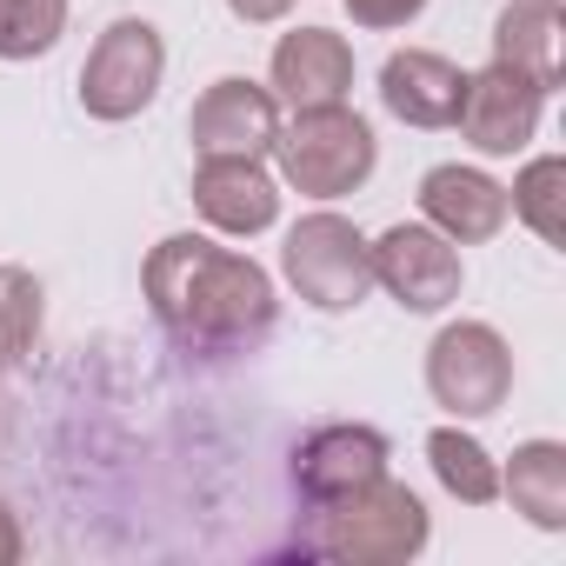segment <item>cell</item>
<instances>
[{"mask_svg":"<svg viewBox=\"0 0 566 566\" xmlns=\"http://www.w3.org/2000/svg\"><path fill=\"white\" fill-rule=\"evenodd\" d=\"M147 307L187 354H247L273 334L280 301L260 260L207 240V233H167L147 253Z\"/></svg>","mask_w":566,"mask_h":566,"instance_id":"6da1fadb","label":"cell"},{"mask_svg":"<svg viewBox=\"0 0 566 566\" xmlns=\"http://www.w3.org/2000/svg\"><path fill=\"white\" fill-rule=\"evenodd\" d=\"M427 539H433V513L394 473L354 493L314 500V520H307V553L347 559V566H407L413 553H427Z\"/></svg>","mask_w":566,"mask_h":566,"instance_id":"7a4b0ae2","label":"cell"},{"mask_svg":"<svg viewBox=\"0 0 566 566\" xmlns=\"http://www.w3.org/2000/svg\"><path fill=\"white\" fill-rule=\"evenodd\" d=\"M273 160H280V180L307 200H340L354 187H367L374 160H380V140L374 127L334 101V107H301L287 127L273 134Z\"/></svg>","mask_w":566,"mask_h":566,"instance_id":"3957f363","label":"cell"},{"mask_svg":"<svg viewBox=\"0 0 566 566\" xmlns=\"http://www.w3.org/2000/svg\"><path fill=\"white\" fill-rule=\"evenodd\" d=\"M280 273H287V287H294L307 307H321V314H354V307L374 294V247H367V233H360L347 213L321 207V213H307V220L287 227Z\"/></svg>","mask_w":566,"mask_h":566,"instance_id":"277c9868","label":"cell"},{"mask_svg":"<svg viewBox=\"0 0 566 566\" xmlns=\"http://www.w3.org/2000/svg\"><path fill=\"white\" fill-rule=\"evenodd\" d=\"M160 74H167V41H160V28L140 21V14L114 21V28L87 48V61H81V107H87V120L120 127V120L147 114L154 94H160Z\"/></svg>","mask_w":566,"mask_h":566,"instance_id":"5b68a950","label":"cell"},{"mask_svg":"<svg viewBox=\"0 0 566 566\" xmlns=\"http://www.w3.org/2000/svg\"><path fill=\"white\" fill-rule=\"evenodd\" d=\"M427 394L453 420H486L513 394V347L486 321H453L427 347Z\"/></svg>","mask_w":566,"mask_h":566,"instance_id":"8992f818","label":"cell"},{"mask_svg":"<svg viewBox=\"0 0 566 566\" xmlns=\"http://www.w3.org/2000/svg\"><path fill=\"white\" fill-rule=\"evenodd\" d=\"M367 247H374V287H387L407 314H447L460 301V280H467L460 247L427 220H400Z\"/></svg>","mask_w":566,"mask_h":566,"instance_id":"52a82bcc","label":"cell"},{"mask_svg":"<svg viewBox=\"0 0 566 566\" xmlns=\"http://www.w3.org/2000/svg\"><path fill=\"white\" fill-rule=\"evenodd\" d=\"M273 134H280V101H273V87H260V81H247V74L213 81V87L193 101V114H187V140H193L200 160H207V154L266 160V154H273Z\"/></svg>","mask_w":566,"mask_h":566,"instance_id":"ba28073f","label":"cell"},{"mask_svg":"<svg viewBox=\"0 0 566 566\" xmlns=\"http://www.w3.org/2000/svg\"><path fill=\"white\" fill-rule=\"evenodd\" d=\"M539 107H546V94L533 81H520L506 67H480V74H467V101H460L453 127L467 134L473 154L506 160V154H526V140L539 134Z\"/></svg>","mask_w":566,"mask_h":566,"instance_id":"9c48e42d","label":"cell"},{"mask_svg":"<svg viewBox=\"0 0 566 566\" xmlns=\"http://www.w3.org/2000/svg\"><path fill=\"white\" fill-rule=\"evenodd\" d=\"M273 101L280 107H334L354 94V48L334 28H294L273 41Z\"/></svg>","mask_w":566,"mask_h":566,"instance_id":"30bf717a","label":"cell"},{"mask_svg":"<svg viewBox=\"0 0 566 566\" xmlns=\"http://www.w3.org/2000/svg\"><path fill=\"white\" fill-rule=\"evenodd\" d=\"M193 213L213 227V233H233V240H253L280 220V187L260 160H233V154H207L193 167Z\"/></svg>","mask_w":566,"mask_h":566,"instance_id":"8fae6325","label":"cell"},{"mask_svg":"<svg viewBox=\"0 0 566 566\" xmlns=\"http://www.w3.org/2000/svg\"><path fill=\"white\" fill-rule=\"evenodd\" d=\"M420 213H427V227L447 233L453 247H480V240H493V233L513 220L506 187H500L493 174H480V167H460V160L427 167V180H420Z\"/></svg>","mask_w":566,"mask_h":566,"instance_id":"7c38bea8","label":"cell"},{"mask_svg":"<svg viewBox=\"0 0 566 566\" xmlns=\"http://www.w3.org/2000/svg\"><path fill=\"white\" fill-rule=\"evenodd\" d=\"M387 433L380 427H360V420H334V427H314L301 447H294V480L307 500H334V493H354L367 480L387 473Z\"/></svg>","mask_w":566,"mask_h":566,"instance_id":"4fadbf2b","label":"cell"},{"mask_svg":"<svg viewBox=\"0 0 566 566\" xmlns=\"http://www.w3.org/2000/svg\"><path fill=\"white\" fill-rule=\"evenodd\" d=\"M460 101H467V74L447 54H433V48L387 54V67H380V107L394 120H407V127H453Z\"/></svg>","mask_w":566,"mask_h":566,"instance_id":"5bb4252c","label":"cell"},{"mask_svg":"<svg viewBox=\"0 0 566 566\" xmlns=\"http://www.w3.org/2000/svg\"><path fill=\"white\" fill-rule=\"evenodd\" d=\"M493 67L533 81L539 94L559 87V8L553 0H506L493 21Z\"/></svg>","mask_w":566,"mask_h":566,"instance_id":"9a60e30c","label":"cell"},{"mask_svg":"<svg viewBox=\"0 0 566 566\" xmlns=\"http://www.w3.org/2000/svg\"><path fill=\"white\" fill-rule=\"evenodd\" d=\"M500 493L513 500V513L539 533L566 526V447L559 440H526L513 447V467L500 473Z\"/></svg>","mask_w":566,"mask_h":566,"instance_id":"2e32d148","label":"cell"},{"mask_svg":"<svg viewBox=\"0 0 566 566\" xmlns=\"http://www.w3.org/2000/svg\"><path fill=\"white\" fill-rule=\"evenodd\" d=\"M427 467H433V480H440L460 506H493V500H500V467H493V453H486L473 433H460V427H433V433H427Z\"/></svg>","mask_w":566,"mask_h":566,"instance_id":"e0dca14e","label":"cell"},{"mask_svg":"<svg viewBox=\"0 0 566 566\" xmlns=\"http://www.w3.org/2000/svg\"><path fill=\"white\" fill-rule=\"evenodd\" d=\"M506 207H513L546 247H559V240H566V160H559V154L526 160L520 180L506 187Z\"/></svg>","mask_w":566,"mask_h":566,"instance_id":"ac0fdd59","label":"cell"},{"mask_svg":"<svg viewBox=\"0 0 566 566\" xmlns=\"http://www.w3.org/2000/svg\"><path fill=\"white\" fill-rule=\"evenodd\" d=\"M48 327V294L41 280L14 260H0V360H34Z\"/></svg>","mask_w":566,"mask_h":566,"instance_id":"d6986e66","label":"cell"},{"mask_svg":"<svg viewBox=\"0 0 566 566\" xmlns=\"http://www.w3.org/2000/svg\"><path fill=\"white\" fill-rule=\"evenodd\" d=\"M67 34V0H0V61H41Z\"/></svg>","mask_w":566,"mask_h":566,"instance_id":"ffe728a7","label":"cell"},{"mask_svg":"<svg viewBox=\"0 0 566 566\" xmlns=\"http://www.w3.org/2000/svg\"><path fill=\"white\" fill-rule=\"evenodd\" d=\"M340 8L354 14V28H374V34H394L407 21L427 14V0H340Z\"/></svg>","mask_w":566,"mask_h":566,"instance_id":"44dd1931","label":"cell"},{"mask_svg":"<svg viewBox=\"0 0 566 566\" xmlns=\"http://www.w3.org/2000/svg\"><path fill=\"white\" fill-rule=\"evenodd\" d=\"M301 0H227V14L247 21V28H266V21H287Z\"/></svg>","mask_w":566,"mask_h":566,"instance_id":"7402d4cb","label":"cell"},{"mask_svg":"<svg viewBox=\"0 0 566 566\" xmlns=\"http://www.w3.org/2000/svg\"><path fill=\"white\" fill-rule=\"evenodd\" d=\"M28 553V533H21V513L8 506V500H0V566H14Z\"/></svg>","mask_w":566,"mask_h":566,"instance_id":"603a6c76","label":"cell"}]
</instances>
